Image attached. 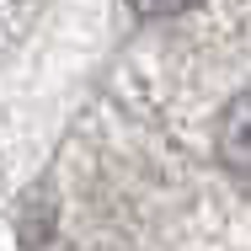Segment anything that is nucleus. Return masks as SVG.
<instances>
[{
	"instance_id": "f257e3e1",
	"label": "nucleus",
	"mask_w": 251,
	"mask_h": 251,
	"mask_svg": "<svg viewBox=\"0 0 251 251\" xmlns=\"http://www.w3.org/2000/svg\"><path fill=\"white\" fill-rule=\"evenodd\" d=\"M214 155L225 171L251 176V86L219 107V123H214Z\"/></svg>"
},
{
	"instance_id": "f03ea898",
	"label": "nucleus",
	"mask_w": 251,
	"mask_h": 251,
	"mask_svg": "<svg viewBox=\"0 0 251 251\" xmlns=\"http://www.w3.org/2000/svg\"><path fill=\"white\" fill-rule=\"evenodd\" d=\"M187 5H134V16H182Z\"/></svg>"
}]
</instances>
